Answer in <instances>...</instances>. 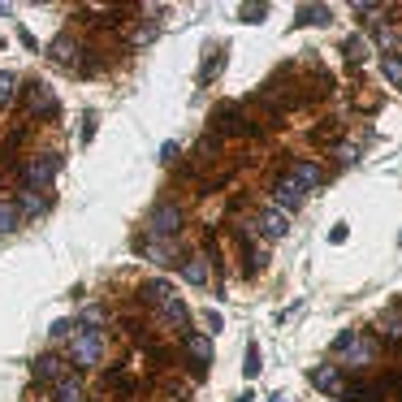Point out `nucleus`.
<instances>
[{
  "instance_id": "obj_16",
  "label": "nucleus",
  "mask_w": 402,
  "mask_h": 402,
  "mask_svg": "<svg viewBox=\"0 0 402 402\" xmlns=\"http://www.w3.org/2000/svg\"><path fill=\"white\" fill-rule=\"evenodd\" d=\"M52 398L57 402H83V385H78V376H66L52 385Z\"/></svg>"
},
{
  "instance_id": "obj_2",
  "label": "nucleus",
  "mask_w": 402,
  "mask_h": 402,
  "mask_svg": "<svg viewBox=\"0 0 402 402\" xmlns=\"http://www.w3.org/2000/svg\"><path fill=\"white\" fill-rule=\"evenodd\" d=\"M61 165H66V156L61 152H43L26 165V190H48L52 186V178L61 173Z\"/></svg>"
},
{
  "instance_id": "obj_14",
  "label": "nucleus",
  "mask_w": 402,
  "mask_h": 402,
  "mask_svg": "<svg viewBox=\"0 0 402 402\" xmlns=\"http://www.w3.org/2000/svg\"><path fill=\"white\" fill-rule=\"evenodd\" d=\"M22 225V208L13 199H0V234H13Z\"/></svg>"
},
{
  "instance_id": "obj_6",
  "label": "nucleus",
  "mask_w": 402,
  "mask_h": 402,
  "mask_svg": "<svg viewBox=\"0 0 402 402\" xmlns=\"http://www.w3.org/2000/svg\"><path fill=\"white\" fill-rule=\"evenodd\" d=\"M30 376H35V381H48V385H57V381H66V376H70V363H61L57 355H39L35 363H30Z\"/></svg>"
},
{
  "instance_id": "obj_29",
  "label": "nucleus",
  "mask_w": 402,
  "mask_h": 402,
  "mask_svg": "<svg viewBox=\"0 0 402 402\" xmlns=\"http://www.w3.org/2000/svg\"><path fill=\"white\" fill-rule=\"evenodd\" d=\"M260 372V350H255V342H251V350H247V376H255Z\"/></svg>"
},
{
  "instance_id": "obj_23",
  "label": "nucleus",
  "mask_w": 402,
  "mask_h": 402,
  "mask_svg": "<svg viewBox=\"0 0 402 402\" xmlns=\"http://www.w3.org/2000/svg\"><path fill=\"white\" fill-rule=\"evenodd\" d=\"M18 208H22V217H26V212L35 217V212H43V195H35V190H22V199H18Z\"/></svg>"
},
{
  "instance_id": "obj_4",
  "label": "nucleus",
  "mask_w": 402,
  "mask_h": 402,
  "mask_svg": "<svg viewBox=\"0 0 402 402\" xmlns=\"http://www.w3.org/2000/svg\"><path fill=\"white\" fill-rule=\"evenodd\" d=\"M312 385H316L320 394H329V398H342V390H346L342 363H320V368H312Z\"/></svg>"
},
{
  "instance_id": "obj_33",
  "label": "nucleus",
  "mask_w": 402,
  "mask_h": 402,
  "mask_svg": "<svg viewBox=\"0 0 402 402\" xmlns=\"http://www.w3.org/2000/svg\"><path fill=\"white\" fill-rule=\"evenodd\" d=\"M251 398H255V394H251V390H243V398H234V402H251Z\"/></svg>"
},
{
  "instance_id": "obj_19",
  "label": "nucleus",
  "mask_w": 402,
  "mask_h": 402,
  "mask_svg": "<svg viewBox=\"0 0 402 402\" xmlns=\"http://www.w3.org/2000/svg\"><path fill=\"white\" fill-rule=\"evenodd\" d=\"M143 251H148L152 264H169V255H173V247L165 243V238H148V243H143Z\"/></svg>"
},
{
  "instance_id": "obj_1",
  "label": "nucleus",
  "mask_w": 402,
  "mask_h": 402,
  "mask_svg": "<svg viewBox=\"0 0 402 402\" xmlns=\"http://www.w3.org/2000/svg\"><path fill=\"white\" fill-rule=\"evenodd\" d=\"M70 359L78 368H95V363L104 359V333L100 329H78L70 337Z\"/></svg>"
},
{
  "instance_id": "obj_8",
  "label": "nucleus",
  "mask_w": 402,
  "mask_h": 402,
  "mask_svg": "<svg viewBox=\"0 0 402 402\" xmlns=\"http://www.w3.org/2000/svg\"><path fill=\"white\" fill-rule=\"evenodd\" d=\"M285 178H290V182H299L303 190H316V186H320V178H325V173H320V165H316V160H294Z\"/></svg>"
},
{
  "instance_id": "obj_24",
  "label": "nucleus",
  "mask_w": 402,
  "mask_h": 402,
  "mask_svg": "<svg viewBox=\"0 0 402 402\" xmlns=\"http://www.w3.org/2000/svg\"><path fill=\"white\" fill-rule=\"evenodd\" d=\"M160 312H165L169 320H178V325H186V308H182L178 299H169V303H165V308H160Z\"/></svg>"
},
{
  "instance_id": "obj_28",
  "label": "nucleus",
  "mask_w": 402,
  "mask_h": 402,
  "mask_svg": "<svg viewBox=\"0 0 402 402\" xmlns=\"http://www.w3.org/2000/svg\"><path fill=\"white\" fill-rule=\"evenodd\" d=\"M346 52H350V61H363V57H368V43H363V39L355 35V39L346 43Z\"/></svg>"
},
{
  "instance_id": "obj_3",
  "label": "nucleus",
  "mask_w": 402,
  "mask_h": 402,
  "mask_svg": "<svg viewBox=\"0 0 402 402\" xmlns=\"http://www.w3.org/2000/svg\"><path fill=\"white\" fill-rule=\"evenodd\" d=\"M182 230V208H173V203H156L152 212H148V238H178Z\"/></svg>"
},
{
  "instance_id": "obj_5",
  "label": "nucleus",
  "mask_w": 402,
  "mask_h": 402,
  "mask_svg": "<svg viewBox=\"0 0 402 402\" xmlns=\"http://www.w3.org/2000/svg\"><path fill=\"white\" fill-rule=\"evenodd\" d=\"M26 108L35 112V117H52V112H57L52 87H48V83H30V87H26Z\"/></svg>"
},
{
  "instance_id": "obj_10",
  "label": "nucleus",
  "mask_w": 402,
  "mask_h": 402,
  "mask_svg": "<svg viewBox=\"0 0 402 402\" xmlns=\"http://www.w3.org/2000/svg\"><path fill=\"white\" fill-rule=\"evenodd\" d=\"M255 225H260V238H268V243H272V238H285V230H290V217L277 212V208H268V212L255 221Z\"/></svg>"
},
{
  "instance_id": "obj_15",
  "label": "nucleus",
  "mask_w": 402,
  "mask_h": 402,
  "mask_svg": "<svg viewBox=\"0 0 402 402\" xmlns=\"http://www.w3.org/2000/svg\"><path fill=\"white\" fill-rule=\"evenodd\" d=\"M186 350L195 355L199 363H212V337H203V333H186Z\"/></svg>"
},
{
  "instance_id": "obj_11",
  "label": "nucleus",
  "mask_w": 402,
  "mask_h": 402,
  "mask_svg": "<svg viewBox=\"0 0 402 402\" xmlns=\"http://www.w3.org/2000/svg\"><path fill=\"white\" fill-rule=\"evenodd\" d=\"M182 277H186L190 285H208V277H212L208 255H186V260H182Z\"/></svg>"
},
{
  "instance_id": "obj_25",
  "label": "nucleus",
  "mask_w": 402,
  "mask_h": 402,
  "mask_svg": "<svg viewBox=\"0 0 402 402\" xmlns=\"http://www.w3.org/2000/svg\"><path fill=\"white\" fill-rule=\"evenodd\" d=\"M48 333H52L57 342H61V337H74V333H78V325H74V320H57V325L48 329Z\"/></svg>"
},
{
  "instance_id": "obj_9",
  "label": "nucleus",
  "mask_w": 402,
  "mask_h": 402,
  "mask_svg": "<svg viewBox=\"0 0 402 402\" xmlns=\"http://www.w3.org/2000/svg\"><path fill=\"white\" fill-rule=\"evenodd\" d=\"M272 199L281 203V212H294V208H303V186L290 182V178H281L277 186H272Z\"/></svg>"
},
{
  "instance_id": "obj_31",
  "label": "nucleus",
  "mask_w": 402,
  "mask_h": 402,
  "mask_svg": "<svg viewBox=\"0 0 402 402\" xmlns=\"http://www.w3.org/2000/svg\"><path fill=\"white\" fill-rule=\"evenodd\" d=\"M91 134H95V117L87 112V117H83V143H91Z\"/></svg>"
},
{
  "instance_id": "obj_7",
  "label": "nucleus",
  "mask_w": 402,
  "mask_h": 402,
  "mask_svg": "<svg viewBox=\"0 0 402 402\" xmlns=\"http://www.w3.org/2000/svg\"><path fill=\"white\" fill-rule=\"evenodd\" d=\"M342 355H346V359H342L346 368H368V363L376 359V342H372V337H355V342H350Z\"/></svg>"
},
{
  "instance_id": "obj_27",
  "label": "nucleus",
  "mask_w": 402,
  "mask_h": 402,
  "mask_svg": "<svg viewBox=\"0 0 402 402\" xmlns=\"http://www.w3.org/2000/svg\"><path fill=\"white\" fill-rule=\"evenodd\" d=\"M268 5H243V22H264Z\"/></svg>"
},
{
  "instance_id": "obj_32",
  "label": "nucleus",
  "mask_w": 402,
  "mask_h": 402,
  "mask_svg": "<svg viewBox=\"0 0 402 402\" xmlns=\"http://www.w3.org/2000/svg\"><path fill=\"white\" fill-rule=\"evenodd\" d=\"M329 243H346V225H333V230H329Z\"/></svg>"
},
{
  "instance_id": "obj_17",
  "label": "nucleus",
  "mask_w": 402,
  "mask_h": 402,
  "mask_svg": "<svg viewBox=\"0 0 402 402\" xmlns=\"http://www.w3.org/2000/svg\"><path fill=\"white\" fill-rule=\"evenodd\" d=\"M381 74L390 78L394 87H402V57L398 52H381Z\"/></svg>"
},
{
  "instance_id": "obj_18",
  "label": "nucleus",
  "mask_w": 402,
  "mask_h": 402,
  "mask_svg": "<svg viewBox=\"0 0 402 402\" xmlns=\"http://www.w3.org/2000/svg\"><path fill=\"white\" fill-rule=\"evenodd\" d=\"M143 299L156 303V308H165V303L173 299V285H165V281H148V285H143Z\"/></svg>"
},
{
  "instance_id": "obj_13",
  "label": "nucleus",
  "mask_w": 402,
  "mask_h": 402,
  "mask_svg": "<svg viewBox=\"0 0 402 402\" xmlns=\"http://www.w3.org/2000/svg\"><path fill=\"white\" fill-rule=\"evenodd\" d=\"M217 121H221V130H225V134H238V130H247V121H243V108H238V104H221V108H217Z\"/></svg>"
},
{
  "instance_id": "obj_26",
  "label": "nucleus",
  "mask_w": 402,
  "mask_h": 402,
  "mask_svg": "<svg viewBox=\"0 0 402 402\" xmlns=\"http://www.w3.org/2000/svg\"><path fill=\"white\" fill-rule=\"evenodd\" d=\"M355 337H359L355 329H342V333H337V337H333V355H342V350H346L350 342H355Z\"/></svg>"
},
{
  "instance_id": "obj_20",
  "label": "nucleus",
  "mask_w": 402,
  "mask_h": 402,
  "mask_svg": "<svg viewBox=\"0 0 402 402\" xmlns=\"http://www.w3.org/2000/svg\"><path fill=\"white\" fill-rule=\"evenodd\" d=\"M160 35V26L156 22H134L130 30H125V39H130V43H152Z\"/></svg>"
},
{
  "instance_id": "obj_30",
  "label": "nucleus",
  "mask_w": 402,
  "mask_h": 402,
  "mask_svg": "<svg viewBox=\"0 0 402 402\" xmlns=\"http://www.w3.org/2000/svg\"><path fill=\"white\" fill-rule=\"evenodd\" d=\"M372 35H376V43H385V48H390V43H394V26H376Z\"/></svg>"
},
{
  "instance_id": "obj_22",
  "label": "nucleus",
  "mask_w": 402,
  "mask_h": 402,
  "mask_svg": "<svg viewBox=\"0 0 402 402\" xmlns=\"http://www.w3.org/2000/svg\"><path fill=\"white\" fill-rule=\"evenodd\" d=\"M299 22H303V26H308V22L325 26V22H329V9H325V5H303V9H299Z\"/></svg>"
},
{
  "instance_id": "obj_12",
  "label": "nucleus",
  "mask_w": 402,
  "mask_h": 402,
  "mask_svg": "<svg viewBox=\"0 0 402 402\" xmlns=\"http://www.w3.org/2000/svg\"><path fill=\"white\" fill-rule=\"evenodd\" d=\"M48 57H52L61 70H78V43H74V39H66V35H61L52 48H48Z\"/></svg>"
},
{
  "instance_id": "obj_21",
  "label": "nucleus",
  "mask_w": 402,
  "mask_h": 402,
  "mask_svg": "<svg viewBox=\"0 0 402 402\" xmlns=\"http://www.w3.org/2000/svg\"><path fill=\"white\" fill-rule=\"evenodd\" d=\"M13 100H18V78L9 70H0V108H9Z\"/></svg>"
}]
</instances>
